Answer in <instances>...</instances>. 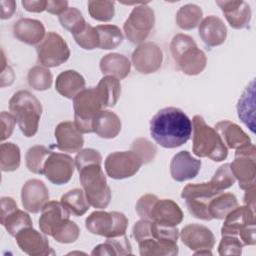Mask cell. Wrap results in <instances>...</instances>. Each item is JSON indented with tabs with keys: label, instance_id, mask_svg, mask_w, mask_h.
<instances>
[{
	"label": "cell",
	"instance_id": "1",
	"mask_svg": "<svg viewBox=\"0 0 256 256\" xmlns=\"http://www.w3.org/2000/svg\"><path fill=\"white\" fill-rule=\"evenodd\" d=\"M192 134V121L179 108L160 109L150 120V135L161 147L172 149L185 144Z\"/></svg>",
	"mask_w": 256,
	"mask_h": 256
},
{
	"label": "cell",
	"instance_id": "2",
	"mask_svg": "<svg viewBox=\"0 0 256 256\" xmlns=\"http://www.w3.org/2000/svg\"><path fill=\"white\" fill-rule=\"evenodd\" d=\"M141 219L155 222L162 226L174 227L183 220V212L179 205L171 199H159L154 194L142 195L135 206Z\"/></svg>",
	"mask_w": 256,
	"mask_h": 256
},
{
	"label": "cell",
	"instance_id": "3",
	"mask_svg": "<svg viewBox=\"0 0 256 256\" xmlns=\"http://www.w3.org/2000/svg\"><path fill=\"white\" fill-rule=\"evenodd\" d=\"M192 143L193 153L200 158L208 157L220 162L228 156V148L217 131L207 125L200 115H195L192 119Z\"/></svg>",
	"mask_w": 256,
	"mask_h": 256
},
{
	"label": "cell",
	"instance_id": "4",
	"mask_svg": "<svg viewBox=\"0 0 256 256\" xmlns=\"http://www.w3.org/2000/svg\"><path fill=\"white\" fill-rule=\"evenodd\" d=\"M9 110L24 136L29 138L37 133L42 105L35 95L28 90L15 92L9 100Z\"/></svg>",
	"mask_w": 256,
	"mask_h": 256
},
{
	"label": "cell",
	"instance_id": "5",
	"mask_svg": "<svg viewBox=\"0 0 256 256\" xmlns=\"http://www.w3.org/2000/svg\"><path fill=\"white\" fill-rule=\"evenodd\" d=\"M170 51L174 61L186 75H198L206 67V54L198 48L194 39L187 34H176L171 40Z\"/></svg>",
	"mask_w": 256,
	"mask_h": 256
},
{
	"label": "cell",
	"instance_id": "6",
	"mask_svg": "<svg viewBox=\"0 0 256 256\" xmlns=\"http://www.w3.org/2000/svg\"><path fill=\"white\" fill-rule=\"evenodd\" d=\"M79 180L90 206L106 208L111 200V190L107 185L106 176L101 164H88L78 170Z\"/></svg>",
	"mask_w": 256,
	"mask_h": 256
},
{
	"label": "cell",
	"instance_id": "7",
	"mask_svg": "<svg viewBox=\"0 0 256 256\" xmlns=\"http://www.w3.org/2000/svg\"><path fill=\"white\" fill-rule=\"evenodd\" d=\"M103 104L97 87H89L80 91L73 98L74 123L81 133H92L93 120L103 110Z\"/></svg>",
	"mask_w": 256,
	"mask_h": 256
},
{
	"label": "cell",
	"instance_id": "8",
	"mask_svg": "<svg viewBox=\"0 0 256 256\" xmlns=\"http://www.w3.org/2000/svg\"><path fill=\"white\" fill-rule=\"evenodd\" d=\"M221 191L215 189L210 182L187 184L181 192V198L185 200L189 213L200 220H212L209 214L210 201Z\"/></svg>",
	"mask_w": 256,
	"mask_h": 256
},
{
	"label": "cell",
	"instance_id": "9",
	"mask_svg": "<svg viewBox=\"0 0 256 256\" xmlns=\"http://www.w3.org/2000/svg\"><path fill=\"white\" fill-rule=\"evenodd\" d=\"M127 226L128 218L118 211L98 210L92 212L85 219V227L90 233L106 238L124 235Z\"/></svg>",
	"mask_w": 256,
	"mask_h": 256
},
{
	"label": "cell",
	"instance_id": "10",
	"mask_svg": "<svg viewBox=\"0 0 256 256\" xmlns=\"http://www.w3.org/2000/svg\"><path fill=\"white\" fill-rule=\"evenodd\" d=\"M155 24V14L147 3H140L130 12L123 24L126 38L133 44L143 43Z\"/></svg>",
	"mask_w": 256,
	"mask_h": 256
},
{
	"label": "cell",
	"instance_id": "11",
	"mask_svg": "<svg viewBox=\"0 0 256 256\" xmlns=\"http://www.w3.org/2000/svg\"><path fill=\"white\" fill-rule=\"evenodd\" d=\"M38 62L47 68L58 67L70 57V49L66 41L56 32H48L36 46Z\"/></svg>",
	"mask_w": 256,
	"mask_h": 256
},
{
	"label": "cell",
	"instance_id": "12",
	"mask_svg": "<svg viewBox=\"0 0 256 256\" xmlns=\"http://www.w3.org/2000/svg\"><path fill=\"white\" fill-rule=\"evenodd\" d=\"M231 171L239 183V188L246 190L256 183V148L253 143L237 148L230 163Z\"/></svg>",
	"mask_w": 256,
	"mask_h": 256
},
{
	"label": "cell",
	"instance_id": "13",
	"mask_svg": "<svg viewBox=\"0 0 256 256\" xmlns=\"http://www.w3.org/2000/svg\"><path fill=\"white\" fill-rule=\"evenodd\" d=\"M142 165V160L132 150L113 152L106 157L104 163L107 175L116 180L134 176Z\"/></svg>",
	"mask_w": 256,
	"mask_h": 256
},
{
	"label": "cell",
	"instance_id": "14",
	"mask_svg": "<svg viewBox=\"0 0 256 256\" xmlns=\"http://www.w3.org/2000/svg\"><path fill=\"white\" fill-rule=\"evenodd\" d=\"M75 167V160L68 154L52 152L44 164V175L55 185L66 184L72 178Z\"/></svg>",
	"mask_w": 256,
	"mask_h": 256
},
{
	"label": "cell",
	"instance_id": "15",
	"mask_svg": "<svg viewBox=\"0 0 256 256\" xmlns=\"http://www.w3.org/2000/svg\"><path fill=\"white\" fill-rule=\"evenodd\" d=\"M132 64L139 73L151 74L156 72L162 65L163 52L154 42H143L132 53Z\"/></svg>",
	"mask_w": 256,
	"mask_h": 256
},
{
	"label": "cell",
	"instance_id": "16",
	"mask_svg": "<svg viewBox=\"0 0 256 256\" xmlns=\"http://www.w3.org/2000/svg\"><path fill=\"white\" fill-rule=\"evenodd\" d=\"M15 239L21 251L30 256H46L55 254L50 247L46 235L35 230L33 226L21 230L16 234Z\"/></svg>",
	"mask_w": 256,
	"mask_h": 256
},
{
	"label": "cell",
	"instance_id": "17",
	"mask_svg": "<svg viewBox=\"0 0 256 256\" xmlns=\"http://www.w3.org/2000/svg\"><path fill=\"white\" fill-rule=\"evenodd\" d=\"M182 243L190 250L197 252L201 250H211L215 244V237L212 231L197 223L184 226L179 232Z\"/></svg>",
	"mask_w": 256,
	"mask_h": 256
},
{
	"label": "cell",
	"instance_id": "18",
	"mask_svg": "<svg viewBox=\"0 0 256 256\" xmlns=\"http://www.w3.org/2000/svg\"><path fill=\"white\" fill-rule=\"evenodd\" d=\"M21 201L25 210L36 214L49 201V190L43 181L30 179L22 186Z\"/></svg>",
	"mask_w": 256,
	"mask_h": 256
},
{
	"label": "cell",
	"instance_id": "19",
	"mask_svg": "<svg viewBox=\"0 0 256 256\" xmlns=\"http://www.w3.org/2000/svg\"><path fill=\"white\" fill-rule=\"evenodd\" d=\"M67 208L58 201H48L41 210L39 228L42 233L52 236L53 233L70 217Z\"/></svg>",
	"mask_w": 256,
	"mask_h": 256
},
{
	"label": "cell",
	"instance_id": "20",
	"mask_svg": "<svg viewBox=\"0 0 256 256\" xmlns=\"http://www.w3.org/2000/svg\"><path fill=\"white\" fill-rule=\"evenodd\" d=\"M227 22L234 29L247 28L251 20V8L243 0H220L216 1Z\"/></svg>",
	"mask_w": 256,
	"mask_h": 256
},
{
	"label": "cell",
	"instance_id": "21",
	"mask_svg": "<svg viewBox=\"0 0 256 256\" xmlns=\"http://www.w3.org/2000/svg\"><path fill=\"white\" fill-rule=\"evenodd\" d=\"M201 168V160L194 158L187 150L180 151L170 162L171 177L177 182H184L195 178Z\"/></svg>",
	"mask_w": 256,
	"mask_h": 256
},
{
	"label": "cell",
	"instance_id": "22",
	"mask_svg": "<svg viewBox=\"0 0 256 256\" xmlns=\"http://www.w3.org/2000/svg\"><path fill=\"white\" fill-rule=\"evenodd\" d=\"M56 147L63 152L76 153L84 145L82 133L77 129L74 122L63 121L59 123L54 131Z\"/></svg>",
	"mask_w": 256,
	"mask_h": 256
},
{
	"label": "cell",
	"instance_id": "23",
	"mask_svg": "<svg viewBox=\"0 0 256 256\" xmlns=\"http://www.w3.org/2000/svg\"><path fill=\"white\" fill-rule=\"evenodd\" d=\"M198 33L201 40L207 46L216 47L225 42L227 27L221 18L210 15L200 22Z\"/></svg>",
	"mask_w": 256,
	"mask_h": 256
},
{
	"label": "cell",
	"instance_id": "24",
	"mask_svg": "<svg viewBox=\"0 0 256 256\" xmlns=\"http://www.w3.org/2000/svg\"><path fill=\"white\" fill-rule=\"evenodd\" d=\"M13 34L19 41L28 45H38L45 37V27L37 19L21 18L13 25Z\"/></svg>",
	"mask_w": 256,
	"mask_h": 256
},
{
	"label": "cell",
	"instance_id": "25",
	"mask_svg": "<svg viewBox=\"0 0 256 256\" xmlns=\"http://www.w3.org/2000/svg\"><path fill=\"white\" fill-rule=\"evenodd\" d=\"M255 224V211L248 206H237L224 218L221 228V235H238V232L244 227Z\"/></svg>",
	"mask_w": 256,
	"mask_h": 256
},
{
	"label": "cell",
	"instance_id": "26",
	"mask_svg": "<svg viewBox=\"0 0 256 256\" xmlns=\"http://www.w3.org/2000/svg\"><path fill=\"white\" fill-rule=\"evenodd\" d=\"M214 129L217 131L227 148L236 150L237 148L252 143L248 134H246L240 126L231 121H220L215 125Z\"/></svg>",
	"mask_w": 256,
	"mask_h": 256
},
{
	"label": "cell",
	"instance_id": "27",
	"mask_svg": "<svg viewBox=\"0 0 256 256\" xmlns=\"http://www.w3.org/2000/svg\"><path fill=\"white\" fill-rule=\"evenodd\" d=\"M141 256H175L179 252L177 240L171 238H147L138 242Z\"/></svg>",
	"mask_w": 256,
	"mask_h": 256
},
{
	"label": "cell",
	"instance_id": "28",
	"mask_svg": "<svg viewBox=\"0 0 256 256\" xmlns=\"http://www.w3.org/2000/svg\"><path fill=\"white\" fill-rule=\"evenodd\" d=\"M122 123L117 114L110 110H101L94 118L93 132L104 139L115 138L121 131Z\"/></svg>",
	"mask_w": 256,
	"mask_h": 256
},
{
	"label": "cell",
	"instance_id": "29",
	"mask_svg": "<svg viewBox=\"0 0 256 256\" xmlns=\"http://www.w3.org/2000/svg\"><path fill=\"white\" fill-rule=\"evenodd\" d=\"M55 89L63 97L73 99L80 91L85 89V79L75 70H66L57 76Z\"/></svg>",
	"mask_w": 256,
	"mask_h": 256
},
{
	"label": "cell",
	"instance_id": "30",
	"mask_svg": "<svg viewBox=\"0 0 256 256\" xmlns=\"http://www.w3.org/2000/svg\"><path fill=\"white\" fill-rule=\"evenodd\" d=\"M99 68L103 75L113 76L120 80L129 75L131 63L129 59L122 54L109 53L101 58Z\"/></svg>",
	"mask_w": 256,
	"mask_h": 256
},
{
	"label": "cell",
	"instance_id": "31",
	"mask_svg": "<svg viewBox=\"0 0 256 256\" xmlns=\"http://www.w3.org/2000/svg\"><path fill=\"white\" fill-rule=\"evenodd\" d=\"M254 80L245 88L237 103V113L240 120L252 131L255 129V92Z\"/></svg>",
	"mask_w": 256,
	"mask_h": 256
},
{
	"label": "cell",
	"instance_id": "32",
	"mask_svg": "<svg viewBox=\"0 0 256 256\" xmlns=\"http://www.w3.org/2000/svg\"><path fill=\"white\" fill-rule=\"evenodd\" d=\"M132 254V247L129 239L124 234L122 236L107 238L104 243L95 246L91 252L93 256L103 255H130Z\"/></svg>",
	"mask_w": 256,
	"mask_h": 256
},
{
	"label": "cell",
	"instance_id": "33",
	"mask_svg": "<svg viewBox=\"0 0 256 256\" xmlns=\"http://www.w3.org/2000/svg\"><path fill=\"white\" fill-rule=\"evenodd\" d=\"M238 206V200L232 193H219L209 203L208 209L212 219H224L228 213Z\"/></svg>",
	"mask_w": 256,
	"mask_h": 256
},
{
	"label": "cell",
	"instance_id": "34",
	"mask_svg": "<svg viewBox=\"0 0 256 256\" xmlns=\"http://www.w3.org/2000/svg\"><path fill=\"white\" fill-rule=\"evenodd\" d=\"M97 89L104 107H113L116 105L121 93L119 79L113 76H104L98 82Z\"/></svg>",
	"mask_w": 256,
	"mask_h": 256
},
{
	"label": "cell",
	"instance_id": "35",
	"mask_svg": "<svg viewBox=\"0 0 256 256\" xmlns=\"http://www.w3.org/2000/svg\"><path fill=\"white\" fill-rule=\"evenodd\" d=\"M60 202L67 208V210L71 214L75 216L84 215L90 207L85 192L83 191V189L79 188H74L67 191L65 194L62 195Z\"/></svg>",
	"mask_w": 256,
	"mask_h": 256
},
{
	"label": "cell",
	"instance_id": "36",
	"mask_svg": "<svg viewBox=\"0 0 256 256\" xmlns=\"http://www.w3.org/2000/svg\"><path fill=\"white\" fill-rule=\"evenodd\" d=\"M203 11L196 4H186L176 13V23L183 30H192L202 21Z\"/></svg>",
	"mask_w": 256,
	"mask_h": 256
},
{
	"label": "cell",
	"instance_id": "37",
	"mask_svg": "<svg viewBox=\"0 0 256 256\" xmlns=\"http://www.w3.org/2000/svg\"><path fill=\"white\" fill-rule=\"evenodd\" d=\"M99 36V48L111 50L117 48L123 41L124 36L120 28L116 25L104 24L95 27Z\"/></svg>",
	"mask_w": 256,
	"mask_h": 256
},
{
	"label": "cell",
	"instance_id": "38",
	"mask_svg": "<svg viewBox=\"0 0 256 256\" xmlns=\"http://www.w3.org/2000/svg\"><path fill=\"white\" fill-rule=\"evenodd\" d=\"M51 153L52 151L43 145L30 147L25 155L27 169L34 174H44V164Z\"/></svg>",
	"mask_w": 256,
	"mask_h": 256
},
{
	"label": "cell",
	"instance_id": "39",
	"mask_svg": "<svg viewBox=\"0 0 256 256\" xmlns=\"http://www.w3.org/2000/svg\"><path fill=\"white\" fill-rule=\"evenodd\" d=\"M21 154L19 147L11 142L0 146V168L3 172L16 171L20 166Z\"/></svg>",
	"mask_w": 256,
	"mask_h": 256
},
{
	"label": "cell",
	"instance_id": "40",
	"mask_svg": "<svg viewBox=\"0 0 256 256\" xmlns=\"http://www.w3.org/2000/svg\"><path fill=\"white\" fill-rule=\"evenodd\" d=\"M0 222L5 227L7 232L14 237L21 230L27 227H32V220L29 214L18 208L4 218H1Z\"/></svg>",
	"mask_w": 256,
	"mask_h": 256
},
{
	"label": "cell",
	"instance_id": "41",
	"mask_svg": "<svg viewBox=\"0 0 256 256\" xmlns=\"http://www.w3.org/2000/svg\"><path fill=\"white\" fill-rule=\"evenodd\" d=\"M27 81L32 89L36 91H45L51 87L53 76L47 67L36 65L28 71Z\"/></svg>",
	"mask_w": 256,
	"mask_h": 256
},
{
	"label": "cell",
	"instance_id": "42",
	"mask_svg": "<svg viewBox=\"0 0 256 256\" xmlns=\"http://www.w3.org/2000/svg\"><path fill=\"white\" fill-rule=\"evenodd\" d=\"M61 26L70 31L72 35L78 33L87 24L82 13L75 7H68L61 15H59Z\"/></svg>",
	"mask_w": 256,
	"mask_h": 256
},
{
	"label": "cell",
	"instance_id": "43",
	"mask_svg": "<svg viewBox=\"0 0 256 256\" xmlns=\"http://www.w3.org/2000/svg\"><path fill=\"white\" fill-rule=\"evenodd\" d=\"M115 2L113 1H88V12L90 16L100 22H108L115 14Z\"/></svg>",
	"mask_w": 256,
	"mask_h": 256
},
{
	"label": "cell",
	"instance_id": "44",
	"mask_svg": "<svg viewBox=\"0 0 256 256\" xmlns=\"http://www.w3.org/2000/svg\"><path fill=\"white\" fill-rule=\"evenodd\" d=\"M75 42L85 50L99 48V36L95 27L86 24L82 30L73 35Z\"/></svg>",
	"mask_w": 256,
	"mask_h": 256
},
{
	"label": "cell",
	"instance_id": "45",
	"mask_svg": "<svg viewBox=\"0 0 256 256\" xmlns=\"http://www.w3.org/2000/svg\"><path fill=\"white\" fill-rule=\"evenodd\" d=\"M235 181L236 179L231 171L230 163H225L216 170L209 182L215 189L222 192L223 190L233 186Z\"/></svg>",
	"mask_w": 256,
	"mask_h": 256
},
{
	"label": "cell",
	"instance_id": "46",
	"mask_svg": "<svg viewBox=\"0 0 256 256\" xmlns=\"http://www.w3.org/2000/svg\"><path fill=\"white\" fill-rule=\"evenodd\" d=\"M79 235L80 229L78 225L74 221L68 219L53 233L51 237H53L54 240L59 243L69 244L75 242L78 239Z\"/></svg>",
	"mask_w": 256,
	"mask_h": 256
},
{
	"label": "cell",
	"instance_id": "47",
	"mask_svg": "<svg viewBox=\"0 0 256 256\" xmlns=\"http://www.w3.org/2000/svg\"><path fill=\"white\" fill-rule=\"evenodd\" d=\"M131 150L140 157L143 164L153 161L157 152L155 145L145 138H137L134 140L131 145Z\"/></svg>",
	"mask_w": 256,
	"mask_h": 256
},
{
	"label": "cell",
	"instance_id": "48",
	"mask_svg": "<svg viewBox=\"0 0 256 256\" xmlns=\"http://www.w3.org/2000/svg\"><path fill=\"white\" fill-rule=\"evenodd\" d=\"M243 244L235 235H222L218 246V253L224 255H241Z\"/></svg>",
	"mask_w": 256,
	"mask_h": 256
},
{
	"label": "cell",
	"instance_id": "49",
	"mask_svg": "<svg viewBox=\"0 0 256 256\" xmlns=\"http://www.w3.org/2000/svg\"><path fill=\"white\" fill-rule=\"evenodd\" d=\"M75 166L77 170L82 168L85 165L96 163L101 164L102 163V156L99 153V151L92 149V148H86L83 150H80L76 157H75Z\"/></svg>",
	"mask_w": 256,
	"mask_h": 256
},
{
	"label": "cell",
	"instance_id": "50",
	"mask_svg": "<svg viewBox=\"0 0 256 256\" xmlns=\"http://www.w3.org/2000/svg\"><path fill=\"white\" fill-rule=\"evenodd\" d=\"M16 124V120L11 113L6 111L1 112V141L8 139L13 133L14 127Z\"/></svg>",
	"mask_w": 256,
	"mask_h": 256
},
{
	"label": "cell",
	"instance_id": "51",
	"mask_svg": "<svg viewBox=\"0 0 256 256\" xmlns=\"http://www.w3.org/2000/svg\"><path fill=\"white\" fill-rule=\"evenodd\" d=\"M239 235V239L242 242V244L251 246V245H255L256 240H255V224H250L246 227H244L243 229H241L238 232Z\"/></svg>",
	"mask_w": 256,
	"mask_h": 256
},
{
	"label": "cell",
	"instance_id": "52",
	"mask_svg": "<svg viewBox=\"0 0 256 256\" xmlns=\"http://www.w3.org/2000/svg\"><path fill=\"white\" fill-rule=\"evenodd\" d=\"M22 6L26 11L29 12H35V13H40L46 10L47 6V1L46 0H23L21 2Z\"/></svg>",
	"mask_w": 256,
	"mask_h": 256
},
{
	"label": "cell",
	"instance_id": "53",
	"mask_svg": "<svg viewBox=\"0 0 256 256\" xmlns=\"http://www.w3.org/2000/svg\"><path fill=\"white\" fill-rule=\"evenodd\" d=\"M68 8L67 1H55V0H48L46 11L50 14L54 15H61L66 9Z\"/></svg>",
	"mask_w": 256,
	"mask_h": 256
},
{
	"label": "cell",
	"instance_id": "54",
	"mask_svg": "<svg viewBox=\"0 0 256 256\" xmlns=\"http://www.w3.org/2000/svg\"><path fill=\"white\" fill-rule=\"evenodd\" d=\"M17 208H18L17 203L15 202V200L13 198L8 197V196L2 197L1 198V215H0V219L4 218L5 216L10 214L11 212L16 210Z\"/></svg>",
	"mask_w": 256,
	"mask_h": 256
},
{
	"label": "cell",
	"instance_id": "55",
	"mask_svg": "<svg viewBox=\"0 0 256 256\" xmlns=\"http://www.w3.org/2000/svg\"><path fill=\"white\" fill-rule=\"evenodd\" d=\"M1 4V19H9L16 10V2L13 0H2Z\"/></svg>",
	"mask_w": 256,
	"mask_h": 256
},
{
	"label": "cell",
	"instance_id": "56",
	"mask_svg": "<svg viewBox=\"0 0 256 256\" xmlns=\"http://www.w3.org/2000/svg\"><path fill=\"white\" fill-rule=\"evenodd\" d=\"M244 203L250 209L255 211V185H253L245 190Z\"/></svg>",
	"mask_w": 256,
	"mask_h": 256
},
{
	"label": "cell",
	"instance_id": "57",
	"mask_svg": "<svg viewBox=\"0 0 256 256\" xmlns=\"http://www.w3.org/2000/svg\"><path fill=\"white\" fill-rule=\"evenodd\" d=\"M194 255H212V252L211 250H201L194 252Z\"/></svg>",
	"mask_w": 256,
	"mask_h": 256
}]
</instances>
